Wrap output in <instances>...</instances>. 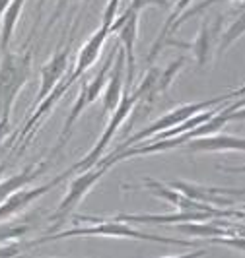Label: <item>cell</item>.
I'll list each match as a JSON object with an SVG mask.
<instances>
[{"instance_id": "obj_21", "label": "cell", "mask_w": 245, "mask_h": 258, "mask_svg": "<svg viewBox=\"0 0 245 258\" xmlns=\"http://www.w3.org/2000/svg\"><path fill=\"white\" fill-rule=\"evenodd\" d=\"M29 243L24 245L20 241H10V243H2L0 245V258H22Z\"/></svg>"}, {"instance_id": "obj_3", "label": "cell", "mask_w": 245, "mask_h": 258, "mask_svg": "<svg viewBox=\"0 0 245 258\" xmlns=\"http://www.w3.org/2000/svg\"><path fill=\"white\" fill-rule=\"evenodd\" d=\"M31 76L29 52H4L0 60V126L8 128L18 93Z\"/></svg>"}, {"instance_id": "obj_24", "label": "cell", "mask_w": 245, "mask_h": 258, "mask_svg": "<svg viewBox=\"0 0 245 258\" xmlns=\"http://www.w3.org/2000/svg\"><path fill=\"white\" fill-rule=\"evenodd\" d=\"M207 254V248H199L194 252H187V254H175V256H166V258H201Z\"/></svg>"}, {"instance_id": "obj_16", "label": "cell", "mask_w": 245, "mask_h": 258, "mask_svg": "<svg viewBox=\"0 0 245 258\" xmlns=\"http://www.w3.org/2000/svg\"><path fill=\"white\" fill-rule=\"evenodd\" d=\"M193 4V0H177L175 2V6H173V10H171V14L168 16V20H166V24H164V27H162V31L158 33V37H156L154 45H152V49H150V54H148V62H154V58L160 54V52L164 51V47L166 45H169V39H171V27H173V24L179 20V16L189 6Z\"/></svg>"}, {"instance_id": "obj_5", "label": "cell", "mask_w": 245, "mask_h": 258, "mask_svg": "<svg viewBox=\"0 0 245 258\" xmlns=\"http://www.w3.org/2000/svg\"><path fill=\"white\" fill-rule=\"evenodd\" d=\"M109 169L111 167L105 165V163H95L93 167L86 169V171H80V175L70 182L65 198L59 202V206L55 210V214L49 218V221L55 223V225H57L59 221H65L66 218L74 212V208H78V204L88 196V192H90L91 188L102 181V177H104Z\"/></svg>"}, {"instance_id": "obj_14", "label": "cell", "mask_w": 245, "mask_h": 258, "mask_svg": "<svg viewBox=\"0 0 245 258\" xmlns=\"http://www.w3.org/2000/svg\"><path fill=\"white\" fill-rule=\"evenodd\" d=\"M115 220L125 221V223H154V225H164V223H189V221H207L212 220L210 214L205 212H169V214H119Z\"/></svg>"}, {"instance_id": "obj_13", "label": "cell", "mask_w": 245, "mask_h": 258, "mask_svg": "<svg viewBox=\"0 0 245 258\" xmlns=\"http://www.w3.org/2000/svg\"><path fill=\"white\" fill-rule=\"evenodd\" d=\"M222 22H224L222 16H218L214 22L205 20L203 26H201L199 35H197V39L193 41V45L189 43V49L193 51V56L199 66H205L210 62L212 54H214V51H216V43H218V39H220Z\"/></svg>"}, {"instance_id": "obj_18", "label": "cell", "mask_w": 245, "mask_h": 258, "mask_svg": "<svg viewBox=\"0 0 245 258\" xmlns=\"http://www.w3.org/2000/svg\"><path fill=\"white\" fill-rule=\"evenodd\" d=\"M33 220L35 216L24 218L22 221H2L0 223V245L2 243H10V241H20L24 239L27 233L33 227Z\"/></svg>"}, {"instance_id": "obj_2", "label": "cell", "mask_w": 245, "mask_h": 258, "mask_svg": "<svg viewBox=\"0 0 245 258\" xmlns=\"http://www.w3.org/2000/svg\"><path fill=\"white\" fill-rule=\"evenodd\" d=\"M243 95V88L239 90H233L230 93H224V95H216V97H210V99H205V101H197V103H183L175 109H171L168 113L160 115V118H156L154 122H150L146 128H142L140 132L132 134L130 138H127L125 142H121L117 146L115 152H121V150H127L134 144H140L142 140L146 142L148 138H154L156 134L160 132H166V130H171L175 126H179L181 122H185L187 118H191L193 115H199L203 111H208L212 107H216L220 103H228V99H233V97H241Z\"/></svg>"}, {"instance_id": "obj_8", "label": "cell", "mask_w": 245, "mask_h": 258, "mask_svg": "<svg viewBox=\"0 0 245 258\" xmlns=\"http://www.w3.org/2000/svg\"><path fill=\"white\" fill-rule=\"evenodd\" d=\"M74 173H76V169L72 165V167H68L66 171H63L61 175H57L55 179H51L49 182L41 184V186H35V188H22V190L14 192L12 196H8V198L0 204V223L12 220L14 216L22 214V212L27 210L33 202H37L39 198H43L47 192H51L53 188H57L61 182L66 181V179H68L70 175H74Z\"/></svg>"}, {"instance_id": "obj_22", "label": "cell", "mask_w": 245, "mask_h": 258, "mask_svg": "<svg viewBox=\"0 0 245 258\" xmlns=\"http://www.w3.org/2000/svg\"><path fill=\"white\" fill-rule=\"evenodd\" d=\"M150 6H156V8H169V0H130L127 10H132V12L140 14L144 8H150Z\"/></svg>"}, {"instance_id": "obj_23", "label": "cell", "mask_w": 245, "mask_h": 258, "mask_svg": "<svg viewBox=\"0 0 245 258\" xmlns=\"http://www.w3.org/2000/svg\"><path fill=\"white\" fill-rule=\"evenodd\" d=\"M119 4H121V0H109L105 4L104 16H102V26L104 27H111V24L115 22L117 12H119Z\"/></svg>"}, {"instance_id": "obj_26", "label": "cell", "mask_w": 245, "mask_h": 258, "mask_svg": "<svg viewBox=\"0 0 245 258\" xmlns=\"http://www.w3.org/2000/svg\"><path fill=\"white\" fill-rule=\"evenodd\" d=\"M6 169H8V163H0V181H2V177L6 173Z\"/></svg>"}, {"instance_id": "obj_20", "label": "cell", "mask_w": 245, "mask_h": 258, "mask_svg": "<svg viewBox=\"0 0 245 258\" xmlns=\"http://www.w3.org/2000/svg\"><path fill=\"white\" fill-rule=\"evenodd\" d=\"M216 2L222 4V2H235V0H201V2H197L194 6H189V8L179 16V20L173 24V27H171V35H173V33H175V31H177V29H179V27L189 20V18H194V16H199V14L207 12L208 8H210L212 4H216ZM239 2H243V0H239Z\"/></svg>"}, {"instance_id": "obj_9", "label": "cell", "mask_w": 245, "mask_h": 258, "mask_svg": "<svg viewBox=\"0 0 245 258\" xmlns=\"http://www.w3.org/2000/svg\"><path fill=\"white\" fill-rule=\"evenodd\" d=\"M187 154H226V152H237L243 154L245 140L243 136H232L226 132L210 134V136H199L185 144Z\"/></svg>"}, {"instance_id": "obj_6", "label": "cell", "mask_w": 245, "mask_h": 258, "mask_svg": "<svg viewBox=\"0 0 245 258\" xmlns=\"http://www.w3.org/2000/svg\"><path fill=\"white\" fill-rule=\"evenodd\" d=\"M169 188L191 198L194 202H203L216 208H232L237 200H243V188H220V186H203L187 181H168Z\"/></svg>"}, {"instance_id": "obj_19", "label": "cell", "mask_w": 245, "mask_h": 258, "mask_svg": "<svg viewBox=\"0 0 245 258\" xmlns=\"http://www.w3.org/2000/svg\"><path fill=\"white\" fill-rule=\"evenodd\" d=\"M243 27H245L243 26V14H241V16H239V20H235L232 26L222 33L220 43L216 45V54H224V52L228 51L237 39L243 37Z\"/></svg>"}, {"instance_id": "obj_7", "label": "cell", "mask_w": 245, "mask_h": 258, "mask_svg": "<svg viewBox=\"0 0 245 258\" xmlns=\"http://www.w3.org/2000/svg\"><path fill=\"white\" fill-rule=\"evenodd\" d=\"M138 12L125 10L109 27V33L119 35V45L125 52V88L130 90L134 70H136V58H134V45L138 39Z\"/></svg>"}, {"instance_id": "obj_4", "label": "cell", "mask_w": 245, "mask_h": 258, "mask_svg": "<svg viewBox=\"0 0 245 258\" xmlns=\"http://www.w3.org/2000/svg\"><path fill=\"white\" fill-rule=\"evenodd\" d=\"M115 52H117V45L113 47V51L107 54V58H105V62L100 66V70L90 78V80H84L82 82V86H80V93H78L76 101L72 105V109H70V113L66 116L65 120V126L61 130V136H59V140L55 144V148H53L51 155H49V161H51L55 155L59 154L63 148H65V144L68 142V138H70V134H72V128H74V124L78 122V118L80 115L90 107L102 93H104V88L105 84H107V76H109V70H111V66H113V60H115Z\"/></svg>"}, {"instance_id": "obj_11", "label": "cell", "mask_w": 245, "mask_h": 258, "mask_svg": "<svg viewBox=\"0 0 245 258\" xmlns=\"http://www.w3.org/2000/svg\"><path fill=\"white\" fill-rule=\"evenodd\" d=\"M125 93V52L121 49V45L117 43V52H115V60L113 66L109 70V76H107V84L104 88V116H109L117 109V105L121 101Z\"/></svg>"}, {"instance_id": "obj_25", "label": "cell", "mask_w": 245, "mask_h": 258, "mask_svg": "<svg viewBox=\"0 0 245 258\" xmlns=\"http://www.w3.org/2000/svg\"><path fill=\"white\" fill-rule=\"evenodd\" d=\"M10 2L12 0H0V20H2V14L6 12V8L10 6Z\"/></svg>"}, {"instance_id": "obj_17", "label": "cell", "mask_w": 245, "mask_h": 258, "mask_svg": "<svg viewBox=\"0 0 245 258\" xmlns=\"http://www.w3.org/2000/svg\"><path fill=\"white\" fill-rule=\"evenodd\" d=\"M26 6V0H12L10 6L6 8V12L2 14V27H0V51L8 52V45L12 41L14 29H16V24L20 20V14Z\"/></svg>"}, {"instance_id": "obj_28", "label": "cell", "mask_w": 245, "mask_h": 258, "mask_svg": "<svg viewBox=\"0 0 245 258\" xmlns=\"http://www.w3.org/2000/svg\"><path fill=\"white\" fill-rule=\"evenodd\" d=\"M68 2H74V0H68Z\"/></svg>"}, {"instance_id": "obj_12", "label": "cell", "mask_w": 245, "mask_h": 258, "mask_svg": "<svg viewBox=\"0 0 245 258\" xmlns=\"http://www.w3.org/2000/svg\"><path fill=\"white\" fill-rule=\"evenodd\" d=\"M109 35H111V33H109V27L100 26V29L82 45V49L78 52L76 64L72 66V72H70V80H72L74 84L90 70L91 66L97 62V58H100V54L104 51V45Z\"/></svg>"}, {"instance_id": "obj_1", "label": "cell", "mask_w": 245, "mask_h": 258, "mask_svg": "<svg viewBox=\"0 0 245 258\" xmlns=\"http://www.w3.org/2000/svg\"><path fill=\"white\" fill-rule=\"evenodd\" d=\"M74 221H90L93 225L88 227H72L68 231L51 233L43 239L31 241L29 246H37L49 241H59V239H70V237H113V239H134V241H150V243H164V245H179V246H194V241H185V239H169L154 233H146L140 229L130 227L129 223L119 221L115 218H93V216H76Z\"/></svg>"}, {"instance_id": "obj_15", "label": "cell", "mask_w": 245, "mask_h": 258, "mask_svg": "<svg viewBox=\"0 0 245 258\" xmlns=\"http://www.w3.org/2000/svg\"><path fill=\"white\" fill-rule=\"evenodd\" d=\"M49 163H51L49 159L39 161V163H31V165H27L26 169H22L20 173H16L12 177L0 181V204H2L8 196H12L14 192L26 188L29 182H33L37 177H41V175L45 173V169L49 167Z\"/></svg>"}, {"instance_id": "obj_10", "label": "cell", "mask_w": 245, "mask_h": 258, "mask_svg": "<svg viewBox=\"0 0 245 258\" xmlns=\"http://www.w3.org/2000/svg\"><path fill=\"white\" fill-rule=\"evenodd\" d=\"M70 58H72V51H70V47H66V49H61V51L55 52L51 58L41 66V86H39L37 99H35L37 105L41 103V101L59 86V82L66 76V70H68V66H70Z\"/></svg>"}, {"instance_id": "obj_27", "label": "cell", "mask_w": 245, "mask_h": 258, "mask_svg": "<svg viewBox=\"0 0 245 258\" xmlns=\"http://www.w3.org/2000/svg\"><path fill=\"white\" fill-rule=\"evenodd\" d=\"M45 4V0H39V6H43Z\"/></svg>"}]
</instances>
